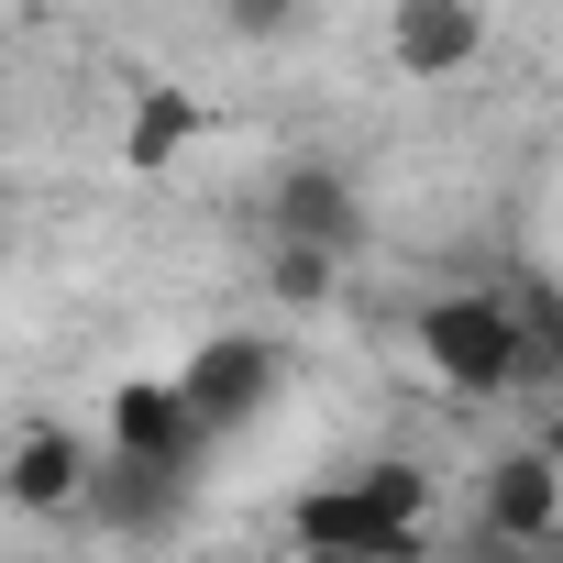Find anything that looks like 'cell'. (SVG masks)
Returning <instances> with one entry per match:
<instances>
[{"label":"cell","mask_w":563,"mask_h":563,"mask_svg":"<svg viewBox=\"0 0 563 563\" xmlns=\"http://www.w3.org/2000/svg\"><path fill=\"white\" fill-rule=\"evenodd\" d=\"M100 475H111L100 420L78 431L67 409H23V420H12V442H0V497H12L23 519H67V508H89V497H100Z\"/></svg>","instance_id":"4"},{"label":"cell","mask_w":563,"mask_h":563,"mask_svg":"<svg viewBox=\"0 0 563 563\" xmlns=\"http://www.w3.org/2000/svg\"><path fill=\"white\" fill-rule=\"evenodd\" d=\"M310 23V0H221V34L232 45H288Z\"/></svg>","instance_id":"9"},{"label":"cell","mask_w":563,"mask_h":563,"mask_svg":"<svg viewBox=\"0 0 563 563\" xmlns=\"http://www.w3.org/2000/svg\"><path fill=\"white\" fill-rule=\"evenodd\" d=\"M409 332H420L431 387H453V398L541 387V332H530V299H508V288H442V299H420Z\"/></svg>","instance_id":"2"},{"label":"cell","mask_w":563,"mask_h":563,"mask_svg":"<svg viewBox=\"0 0 563 563\" xmlns=\"http://www.w3.org/2000/svg\"><path fill=\"white\" fill-rule=\"evenodd\" d=\"M276 563H376V552H332V541H288Z\"/></svg>","instance_id":"10"},{"label":"cell","mask_w":563,"mask_h":563,"mask_svg":"<svg viewBox=\"0 0 563 563\" xmlns=\"http://www.w3.org/2000/svg\"><path fill=\"white\" fill-rule=\"evenodd\" d=\"M288 541H332V552H376V563H409L431 541V475L409 453H365V464H332L321 486L288 497Z\"/></svg>","instance_id":"1"},{"label":"cell","mask_w":563,"mask_h":563,"mask_svg":"<svg viewBox=\"0 0 563 563\" xmlns=\"http://www.w3.org/2000/svg\"><path fill=\"white\" fill-rule=\"evenodd\" d=\"M486 56V0H387V67L398 78H464Z\"/></svg>","instance_id":"7"},{"label":"cell","mask_w":563,"mask_h":563,"mask_svg":"<svg viewBox=\"0 0 563 563\" xmlns=\"http://www.w3.org/2000/svg\"><path fill=\"white\" fill-rule=\"evenodd\" d=\"M166 387L188 398V420H199L210 442H232V431H254L276 398H288V343H276L265 321H221V332H199V343L166 365Z\"/></svg>","instance_id":"3"},{"label":"cell","mask_w":563,"mask_h":563,"mask_svg":"<svg viewBox=\"0 0 563 563\" xmlns=\"http://www.w3.org/2000/svg\"><path fill=\"white\" fill-rule=\"evenodd\" d=\"M354 232H365V199H354V177L332 166V155H288L265 177V254H354Z\"/></svg>","instance_id":"5"},{"label":"cell","mask_w":563,"mask_h":563,"mask_svg":"<svg viewBox=\"0 0 563 563\" xmlns=\"http://www.w3.org/2000/svg\"><path fill=\"white\" fill-rule=\"evenodd\" d=\"M475 519H486V541H508V552L552 541V530H563V453H552L541 431L508 442V453L486 464V486H475Z\"/></svg>","instance_id":"6"},{"label":"cell","mask_w":563,"mask_h":563,"mask_svg":"<svg viewBox=\"0 0 563 563\" xmlns=\"http://www.w3.org/2000/svg\"><path fill=\"white\" fill-rule=\"evenodd\" d=\"M188 133H199V100H188V89H144L122 155H133V166H166V155H188Z\"/></svg>","instance_id":"8"}]
</instances>
